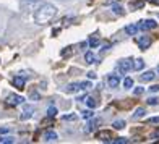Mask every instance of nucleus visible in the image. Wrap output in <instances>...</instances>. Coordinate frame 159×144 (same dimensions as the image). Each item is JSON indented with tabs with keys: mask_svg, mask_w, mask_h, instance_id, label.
<instances>
[{
	"mask_svg": "<svg viewBox=\"0 0 159 144\" xmlns=\"http://www.w3.org/2000/svg\"><path fill=\"white\" fill-rule=\"evenodd\" d=\"M57 15V7L54 3H49V2H44L41 3L38 8L34 10V23L39 24V26H44L47 23H50V20Z\"/></svg>",
	"mask_w": 159,
	"mask_h": 144,
	"instance_id": "obj_1",
	"label": "nucleus"
},
{
	"mask_svg": "<svg viewBox=\"0 0 159 144\" xmlns=\"http://www.w3.org/2000/svg\"><path fill=\"white\" fill-rule=\"evenodd\" d=\"M132 68H133V60L122 59L119 62V71L120 73H128V71H132Z\"/></svg>",
	"mask_w": 159,
	"mask_h": 144,
	"instance_id": "obj_2",
	"label": "nucleus"
},
{
	"mask_svg": "<svg viewBox=\"0 0 159 144\" xmlns=\"http://www.w3.org/2000/svg\"><path fill=\"white\" fill-rule=\"evenodd\" d=\"M154 28H157V23L154 20H144V21H140L138 23V29H141V31L154 29Z\"/></svg>",
	"mask_w": 159,
	"mask_h": 144,
	"instance_id": "obj_3",
	"label": "nucleus"
},
{
	"mask_svg": "<svg viewBox=\"0 0 159 144\" xmlns=\"http://www.w3.org/2000/svg\"><path fill=\"white\" fill-rule=\"evenodd\" d=\"M25 102V99L18 96V94H10L8 97H7V104L8 105H13V107H16V105H21Z\"/></svg>",
	"mask_w": 159,
	"mask_h": 144,
	"instance_id": "obj_4",
	"label": "nucleus"
},
{
	"mask_svg": "<svg viewBox=\"0 0 159 144\" xmlns=\"http://www.w3.org/2000/svg\"><path fill=\"white\" fill-rule=\"evenodd\" d=\"M136 42H138V47H140L141 50H146V49L151 46V42H153V41H151L149 36H143V37H140Z\"/></svg>",
	"mask_w": 159,
	"mask_h": 144,
	"instance_id": "obj_5",
	"label": "nucleus"
},
{
	"mask_svg": "<svg viewBox=\"0 0 159 144\" xmlns=\"http://www.w3.org/2000/svg\"><path fill=\"white\" fill-rule=\"evenodd\" d=\"M107 83H109V86L112 89L119 88L120 84V75H109V78H107Z\"/></svg>",
	"mask_w": 159,
	"mask_h": 144,
	"instance_id": "obj_6",
	"label": "nucleus"
},
{
	"mask_svg": "<svg viewBox=\"0 0 159 144\" xmlns=\"http://www.w3.org/2000/svg\"><path fill=\"white\" fill-rule=\"evenodd\" d=\"M33 113H34V107H33V105H26L25 110H23V113L20 115V118H21V120H28V118L33 117Z\"/></svg>",
	"mask_w": 159,
	"mask_h": 144,
	"instance_id": "obj_7",
	"label": "nucleus"
},
{
	"mask_svg": "<svg viewBox=\"0 0 159 144\" xmlns=\"http://www.w3.org/2000/svg\"><path fill=\"white\" fill-rule=\"evenodd\" d=\"M154 78H156V73H154V71H144V73L140 76V80L143 81V83H148V81H153L154 80Z\"/></svg>",
	"mask_w": 159,
	"mask_h": 144,
	"instance_id": "obj_8",
	"label": "nucleus"
},
{
	"mask_svg": "<svg viewBox=\"0 0 159 144\" xmlns=\"http://www.w3.org/2000/svg\"><path fill=\"white\" fill-rule=\"evenodd\" d=\"M25 83H26V80L23 76H15V78H13V84H15V88L20 89V91L25 89Z\"/></svg>",
	"mask_w": 159,
	"mask_h": 144,
	"instance_id": "obj_9",
	"label": "nucleus"
},
{
	"mask_svg": "<svg viewBox=\"0 0 159 144\" xmlns=\"http://www.w3.org/2000/svg\"><path fill=\"white\" fill-rule=\"evenodd\" d=\"M44 141L46 142H55L57 141V133L52 131V129H50V131H46L44 133Z\"/></svg>",
	"mask_w": 159,
	"mask_h": 144,
	"instance_id": "obj_10",
	"label": "nucleus"
},
{
	"mask_svg": "<svg viewBox=\"0 0 159 144\" xmlns=\"http://www.w3.org/2000/svg\"><path fill=\"white\" fill-rule=\"evenodd\" d=\"M96 138L101 139V141H107V142H111V141H112L109 131H99V133H96Z\"/></svg>",
	"mask_w": 159,
	"mask_h": 144,
	"instance_id": "obj_11",
	"label": "nucleus"
},
{
	"mask_svg": "<svg viewBox=\"0 0 159 144\" xmlns=\"http://www.w3.org/2000/svg\"><path fill=\"white\" fill-rule=\"evenodd\" d=\"M81 89V86H80V83H71V84H68L67 88H65V92H76V91H80Z\"/></svg>",
	"mask_w": 159,
	"mask_h": 144,
	"instance_id": "obj_12",
	"label": "nucleus"
},
{
	"mask_svg": "<svg viewBox=\"0 0 159 144\" xmlns=\"http://www.w3.org/2000/svg\"><path fill=\"white\" fill-rule=\"evenodd\" d=\"M125 33L128 36H135L136 33H138V24H128V26H125Z\"/></svg>",
	"mask_w": 159,
	"mask_h": 144,
	"instance_id": "obj_13",
	"label": "nucleus"
},
{
	"mask_svg": "<svg viewBox=\"0 0 159 144\" xmlns=\"http://www.w3.org/2000/svg\"><path fill=\"white\" fill-rule=\"evenodd\" d=\"M84 62L88 63V65L96 63V55L93 54V52H86V54H84Z\"/></svg>",
	"mask_w": 159,
	"mask_h": 144,
	"instance_id": "obj_14",
	"label": "nucleus"
},
{
	"mask_svg": "<svg viewBox=\"0 0 159 144\" xmlns=\"http://www.w3.org/2000/svg\"><path fill=\"white\" fill-rule=\"evenodd\" d=\"M143 67H144V62H143L141 59H136V60L133 62V70H138V71H140Z\"/></svg>",
	"mask_w": 159,
	"mask_h": 144,
	"instance_id": "obj_15",
	"label": "nucleus"
},
{
	"mask_svg": "<svg viewBox=\"0 0 159 144\" xmlns=\"http://www.w3.org/2000/svg\"><path fill=\"white\" fill-rule=\"evenodd\" d=\"M13 141L15 139H13L11 136H0V144H11Z\"/></svg>",
	"mask_w": 159,
	"mask_h": 144,
	"instance_id": "obj_16",
	"label": "nucleus"
},
{
	"mask_svg": "<svg viewBox=\"0 0 159 144\" xmlns=\"http://www.w3.org/2000/svg\"><path fill=\"white\" fill-rule=\"evenodd\" d=\"M112 126H114L115 129H122V128L125 126V121H124V120H115L114 123H112Z\"/></svg>",
	"mask_w": 159,
	"mask_h": 144,
	"instance_id": "obj_17",
	"label": "nucleus"
},
{
	"mask_svg": "<svg viewBox=\"0 0 159 144\" xmlns=\"http://www.w3.org/2000/svg\"><path fill=\"white\" fill-rule=\"evenodd\" d=\"M144 113H146V110H144L143 107H140V109H136V112H135V115H133V118H141V117H144Z\"/></svg>",
	"mask_w": 159,
	"mask_h": 144,
	"instance_id": "obj_18",
	"label": "nucleus"
},
{
	"mask_svg": "<svg viewBox=\"0 0 159 144\" xmlns=\"http://www.w3.org/2000/svg\"><path fill=\"white\" fill-rule=\"evenodd\" d=\"M86 104H88V107H89V109H94V107L98 105L96 99H93V97H86Z\"/></svg>",
	"mask_w": 159,
	"mask_h": 144,
	"instance_id": "obj_19",
	"label": "nucleus"
},
{
	"mask_svg": "<svg viewBox=\"0 0 159 144\" xmlns=\"http://www.w3.org/2000/svg\"><path fill=\"white\" fill-rule=\"evenodd\" d=\"M124 88H125V89H132V88H133V80H132V78H125Z\"/></svg>",
	"mask_w": 159,
	"mask_h": 144,
	"instance_id": "obj_20",
	"label": "nucleus"
},
{
	"mask_svg": "<svg viewBox=\"0 0 159 144\" xmlns=\"http://www.w3.org/2000/svg\"><path fill=\"white\" fill-rule=\"evenodd\" d=\"M101 44V41L98 39V37H89V46L93 47V49H94V47H98Z\"/></svg>",
	"mask_w": 159,
	"mask_h": 144,
	"instance_id": "obj_21",
	"label": "nucleus"
},
{
	"mask_svg": "<svg viewBox=\"0 0 159 144\" xmlns=\"http://www.w3.org/2000/svg\"><path fill=\"white\" fill-rule=\"evenodd\" d=\"M55 115H57V109H55V107H49V109H47V117L52 118V117H55Z\"/></svg>",
	"mask_w": 159,
	"mask_h": 144,
	"instance_id": "obj_22",
	"label": "nucleus"
},
{
	"mask_svg": "<svg viewBox=\"0 0 159 144\" xmlns=\"http://www.w3.org/2000/svg\"><path fill=\"white\" fill-rule=\"evenodd\" d=\"M146 102H148V105H157V102H159V100H157L156 97H149V99L146 100Z\"/></svg>",
	"mask_w": 159,
	"mask_h": 144,
	"instance_id": "obj_23",
	"label": "nucleus"
},
{
	"mask_svg": "<svg viewBox=\"0 0 159 144\" xmlns=\"http://www.w3.org/2000/svg\"><path fill=\"white\" fill-rule=\"evenodd\" d=\"M146 123H149V125L159 123V117H151V118H148V120H146Z\"/></svg>",
	"mask_w": 159,
	"mask_h": 144,
	"instance_id": "obj_24",
	"label": "nucleus"
},
{
	"mask_svg": "<svg viewBox=\"0 0 159 144\" xmlns=\"http://www.w3.org/2000/svg\"><path fill=\"white\" fill-rule=\"evenodd\" d=\"M111 142H120V144H125V142H128V139H127V138H117V139H112Z\"/></svg>",
	"mask_w": 159,
	"mask_h": 144,
	"instance_id": "obj_25",
	"label": "nucleus"
},
{
	"mask_svg": "<svg viewBox=\"0 0 159 144\" xmlns=\"http://www.w3.org/2000/svg\"><path fill=\"white\" fill-rule=\"evenodd\" d=\"M124 8H122V7H114V13L115 15H124V11H122Z\"/></svg>",
	"mask_w": 159,
	"mask_h": 144,
	"instance_id": "obj_26",
	"label": "nucleus"
},
{
	"mask_svg": "<svg viewBox=\"0 0 159 144\" xmlns=\"http://www.w3.org/2000/svg\"><path fill=\"white\" fill-rule=\"evenodd\" d=\"M93 115H94V113H93L91 110H84V112H83V118H91Z\"/></svg>",
	"mask_w": 159,
	"mask_h": 144,
	"instance_id": "obj_27",
	"label": "nucleus"
},
{
	"mask_svg": "<svg viewBox=\"0 0 159 144\" xmlns=\"http://www.w3.org/2000/svg\"><path fill=\"white\" fill-rule=\"evenodd\" d=\"M76 118V115H63V120L65 121H71V120H75Z\"/></svg>",
	"mask_w": 159,
	"mask_h": 144,
	"instance_id": "obj_28",
	"label": "nucleus"
},
{
	"mask_svg": "<svg viewBox=\"0 0 159 144\" xmlns=\"http://www.w3.org/2000/svg\"><path fill=\"white\" fill-rule=\"evenodd\" d=\"M98 123H99V120H94V121H91V125H89V128H88V129H89V131H91V129H94Z\"/></svg>",
	"mask_w": 159,
	"mask_h": 144,
	"instance_id": "obj_29",
	"label": "nucleus"
},
{
	"mask_svg": "<svg viewBox=\"0 0 159 144\" xmlns=\"http://www.w3.org/2000/svg\"><path fill=\"white\" fill-rule=\"evenodd\" d=\"M149 91H151V92H157V91H159V84L151 86V88H149Z\"/></svg>",
	"mask_w": 159,
	"mask_h": 144,
	"instance_id": "obj_30",
	"label": "nucleus"
},
{
	"mask_svg": "<svg viewBox=\"0 0 159 144\" xmlns=\"http://www.w3.org/2000/svg\"><path fill=\"white\" fill-rule=\"evenodd\" d=\"M143 91H144V88H136V89H135L133 92H135V94H136V96H140V94H141V92H143Z\"/></svg>",
	"mask_w": 159,
	"mask_h": 144,
	"instance_id": "obj_31",
	"label": "nucleus"
},
{
	"mask_svg": "<svg viewBox=\"0 0 159 144\" xmlns=\"http://www.w3.org/2000/svg\"><path fill=\"white\" fill-rule=\"evenodd\" d=\"M88 78H89V80H96V73H93V71H89V73H88Z\"/></svg>",
	"mask_w": 159,
	"mask_h": 144,
	"instance_id": "obj_32",
	"label": "nucleus"
},
{
	"mask_svg": "<svg viewBox=\"0 0 159 144\" xmlns=\"http://www.w3.org/2000/svg\"><path fill=\"white\" fill-rule=\"evenodd\" d=\"M23 2H25V3H26V2H28V3H34V2H39V0H23Z\"/></svg>",
	"mask_w": 159,
	"mask_h": 144,
	"instance_id": "obj_33",
	"label": "nucleus"
},
{
	"mask_svg": "<svg viewBox=\"0 0 159 144\" xmlns=\"http://www.w3.org/2000/svg\"><path fill=\"white\" fill-rule=\"evenodd\" d=\"M8 131V128H0V133H7Z\"/></svg>",
	"mask_w": 159,
	"mask_h": 144,
	"instance_id": "obj_34",
	"label": "nucleus"
},
{
	"mask_svg": "<svg viewBox=\"0 0 159 144\" xmlns=\"http://www.w3.org/2000/svg\"><path fill=\"white\" fill-rule=\"evenodd\" d=\"M157 73H159V67H157Z\"/></svg>",
	"mask_w": 159,
	"mask_h": 144,
	"instance_id": "obj_35",
	"label": "nucleus"
},
{
	"mask_svg": "<svg viewBox=\"0 0 159 144\" xmlns=\"http://www.w3.org/2000/svg\"><path fill=\"white\" fill-rule=\"evenodd\" d=\"M60 2H63V0H60Z\"/></svg>",
	"mask_w": 159,
	"mask_h": 144,
	"instance_id": "obj_36",
	"label": "nucleus"
},
{
	"mask_svg": "<svg viewBox=\"0 0 159 144\" xmlns=\"http://www.w3.org/2000/svg\"><path fill=\"white\" fill-rule=\"evenodd\" d=\"M157 2H159V0H157Z\"/></svg>",
	"mask_w": 159,
	"mask_h": 144,
	"instance_id": "obj_37",
	"label": "nucleus"
}]
</instances>
